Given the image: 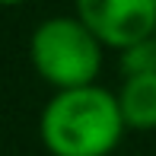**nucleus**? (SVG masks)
<instances>
[{"label": "nucleus", "mask_w": 156, "mask_h": 156, "mask_svg": "<svg viewBox=\"0 0 156 156\" xmlns=\"http://www.w3.org/2000/svg\"><path fill=\"white\" fill-rule=\"evenodd\" d=\"M73 6L96 38L115 51L156 32V0H73Z\"/></svg>", "instance_id": "obj_3"}, {"label": "nucleus", "mask_w": 156, "mask_h": 156, "mask_svg": "<svg viewBox=\"0 0 156 156\" xmlns=\"http://www.w3.org/2000/svg\"><path fill=\"white\" fill-rule=\"evenodd\" d=\"M127 124L118 93L102 86L58 89L38 118V137L51 156H108Z\"/></svg>", "instance_id": "obj_1"}, {"label": "nucleus", "mask_w": 156, "mask_h": 156, "mask_svg": "<svg viewBox=\"0 0 156 156\" xmlns=\"http://www.w3.org/2000/svg\"><path fill=\"white\" fill-rule=\"evenodd\" d=\"M118 67H121L124 76H140V73H153L156 70V41L144 38L134 41L118 51Z\"/></svg>", "instance_id": "obj_5"}, {"label": "nucleus", "mask_w": 156, "mask_h": 156, "mask_svg": "<svg viewBox=\"0 0 156 156\" xmlns=\"http://www.w3.org/2000/svg\"><path fill=\"white\" fill-rule=\"evenodd\" d=\"M16 3H26V0H0V6H16Z\"/></svg>", "instance_id": "obj_6"}, {"label": "nucleus", "mask_w": 156, "mask_h": 156, "mask_svg": "<svg viewBox=\"0 0 156 156\" xmlns=\"http://www.w3.org/2000/svg\"><path fill=\"white\" fill-rule=\"evenodd\" d=\"M153 41H156V32H153Z\"/></svg>", "instance_id": "obj_7"}, {"label": "nucleus", "mask_w": 156, "mask_h": 156, "mask_svg": "<svg viewBox=\"0 0 156 156\" xmlns=\"http://www.w3.org/2000/svg\"><path fill=\"white\" fill-rule=\"evenodd\" d=\"M118 105L131 131H156V70L124 76L118 89Z\"/></svg>", "instance_id": "obj_4"}, {"label": "nucleus", "mask_w": 156, "mask_h": 156, "mask_svg": "<svg viewBox=\"0 0 156 156\" xmlns=\"http://www.w3.org/2000/svg\"><path fill=\"white\" fill-rule=\"evenodd\" d=\"M102 41L80 16H51L35 26L29 38L32 67L48 86H93L102 70Z\"/></svg>", "instance_id": "obj_2"}]
</instances>
